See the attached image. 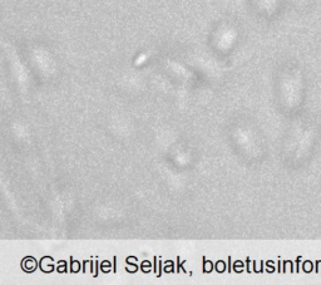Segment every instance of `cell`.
Segmentation results:
<instances>
[{
	"label": "cell",
	"instance_id": "3",
	"mask_svg": "<svg viewBox=\"0 0 321 285\" xmlns=\"http://www.w3.org/2000/svg\"><path fill=\"white\" fill-rule=\"evenodd\" d=\"M160 267H162V263H160ZM160 274H162V271L160 270V273H158V276H160Z\"/></svg>",
	"mask_w": 321,
	"mask_h": 285
},
{
	"label": "cell",
	"instance_id": "1",
	"mask_svg": "<svg viewBox=\"0 0 321 285\" xmlns=\"http://www.w3.org/2000/svg\"><path fill=\"white\" fill-rule=\"evenodd\" d=\"M177 264H178V270H179V269H182L183 271H186V269H183V265L181 264V258H179V256L177 258Z\"/></svg>",
	"mask_w": 321,
	"mask_h": 285
},
{
	"label": "cell",
	"instance_id": "2",
	"mask_svg": "<svg viewBox=\"0 0 321 285\" xmlns=\"http://www.w3.org/2000/svg\"><path fill=\"white\" fill-rule=\"evenodd\" d=\"M298 3H310V1H314V0H295Z\"/></svg>",
	"mask_w": 321,
	"mask_h": 285
}]
</instances>
